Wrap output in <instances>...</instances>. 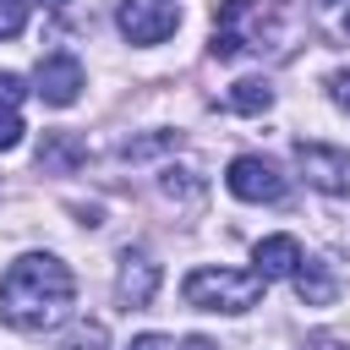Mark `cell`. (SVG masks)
I'll return each mask as SVG.
<instances>
[{
    "mask_svg": "<svg viewBox=\"0 0 350 350\" xmlns=\"http://www.w3.org/2000/svg\"><path fill=\"white\" fill-rule=\"evenodd\" d=\"M104 345H109L104 323H77V328L66 334V345H60V350H104Z\"/></svg>",
    "mask_w": 350,
    "mask_h": 350,
    "instance_id": "obj_15",
    "label": "cell"
},
{
    "mask_svg": "<svg viewBox=\"0 0 350 350\" xmlns=\"http://www.w3.org/2000/svg\"><path fill=\"white\" fill-rule=\"evenodd\" d=\"M295 164L301 175L328 191V197H350V148H328V142H295Z\"/></svg>",
    "mask_w": 350,
    "mask_h": 350,
    "instance_id": "obj_5",
    "label": "cell"
},
{
    "mask_svg": "<svg viewBox=\"0 0 350 350\" xmlns=\"http://www.w3.org/2000/svg\"><path fill=\"white\" fill-rule=\"evenodd\" d=\"M71 301H77V279L49 252L16 257L5 268V279H0V317L16 334H49V328H60L71 317Z\"/></svg>",
    "mask_w": 350,
    "mask_h": 350,
    "instance_id": "obj_1",
    "label": "cell"
},
{
    "mask_svg": "<svg viewBox=\"0 0 350 350\" xmlns=\"http://www.w3.org/2000/svg\"><path fill=\"white\" fill-rule=\"evenodd\" d=\"M257 279H290L295 273V262H301V246H295V235H268V241H257Z\"/></svg>",
    "mask_w": 350,
    "mask_h": 350,
    "instance_id": "obj_10",
    "label": "cell"
},
{
    "mask_svg": "<svg viewBox=\"0 0 350 350\" xmlns=\"http://www.w3.org/2000/svg\"><path fill=\"white\" fill-rule=\"evenodd\" d=\"M328 98H334L339 109H350V66H339V71L328 77Z\"/></svg>",
    "mask_w": 350,
    "mask_h": 350,
    "instance_id": "obj_18",
    "label": "cell"
},
{
    "mask_svg": "<svg viewBox=\"0 0 350 350\" xmlns=\"http://www.w3.org/2000/svg\"><path fill=\"white\" fill-rule=\"evenodd\" d=\"M33 93H38L44 104H55V109L77 104V93H82V66H77V55H44V60H38V77H33Z\"/></svg>",
    "mask_w": 350,
    "mask_h": 350,
    "instance_id": "obj_7",
    "label": "cell"
},
{
    "mask_svg": "<svg viewBox=\"0 0 350 350\" xmlns=\"http://www.w3.org/2000/svg\"><path fill=\"white\" fill-rule=\"evenodd\" d=\"M262 284L268 279H257L252 268H191L186 284H180V295L197 312H252L257 295H262Z\"/></svg>",
    "mask_w": 350,
    "mask_h": 350,
    "instance_id": "obj_3",
    "label": "cell"
},
{
    "mask_svg": "<svg viewBox=\"0 0 350 350\" xmlns=\"http://www.w3.org/2000/svg\"><path fill=\"white\" fill-rule=\"evenodd\" d=\"M290 284H295V295H301V306H328V301L339 295V284H334V273H328L323 262H312V257H301V262H295V273H290Z\"/></svg>",
    "mask_w": 350,
    "mask_h": 350,
    "instance_id": "obj_11",
    "label": "cell"
},
{
    "mask_svg": "<svg viewBox=\"0 0 350 350\" xmlns=\"http://www.w3.org/2000/svg\"><path fill=\"white\" fill-rule=\"evenodd\" d=\"M224 104H230L235 115H262V109L273 104V88H268L262 77H241V82L224 93Z\"/></svg>",
    "mask_w": 350,
    "mask_h": 350,
    "instance_id": "obj_12",
    "label": "cell"
},
{
    "mask_svg": "<svg viewBox=\"0 0 350 350\" xmlns=\"http://www.w3.org/2000/svg\"><path fill=\"white\" fill-rule=\"evenodd\" d=\"M82 159H88V142L77 131H44V142H38V170L44 175H71Z\"/></svg>",
    "mask_w": 350,
    "mask_h": 350,
    "instance_id": "obj_9",
    "label": "cell"
},
{
    "mask_svg": "<svg viewBox=\"0 0 350 350\" xmlns=\"http://www.w3.org/2000/svg\"><path fill=\"white\" fill-rule=\"evenodd\" d=\"M164 197H186V202H202V180L191 175V170H164Z\"/></svg>",
    "mask_w": 350,
    "mask_h": 350,
    "instance_id": "obj_14",
    "label": "cell"
},
{
    "mask_svg": "<svg viewBox=\"0 0 350 350\" xmlns=\"http://www.w3.org/2000/svg\"><path fill=\"white\" fill-rule=\"evenodd\" d=\"M153 295H159V262L142 257V252H126L120 257V279H115V301L126 312H142Z\"/></svg>",
    "mask_w": 350,
    "mask_h": 350,
    "instance_id": "obj_8",
    "label": "cell"
},
{
    "mask_svg": "<svg viewBox=\"0 0 350 350\" xmlns=\"http://www.w3.org/2000/svg\"><path fill=\"white\" fill-rule=\"evenodd\" d=\"M317 5H334V0H317Z\"/></svg>",
    "mask_w": 350,
    "mask_h": 350,
    "instance_id": "obj_24",
    "label": "cell"
},
{
    "mask_svg": "<svg viewBox=\"0 0 350 350\" xmlns=\"http://www.w3.org/2000/svg\"><path fill=\"white\" fill-rule=\"evenodd\" d=\"M44 5H66V0H44Z\"/></svg>",
    "mask_w": 350,
    "mask_h": 350,
    "instance_id": "obj_22",
    "label": "cell"
},
{
    "mask_svg": "<svg viewBox=\"0 0 350 350\" xmlns=\"http://www.w3.org/2000/svg\"><path fill=\"white\" fill-rule=\"evenodd\" d=\"M22 93H27V88H22V77H16V71H0V109H16V104H22Z\"/></svg>",
    "mask_w": 350,
    "mask_h": 350,
    "instance_id": "obj_17",
    "label": "cell"
},
{
    "mask_svg": "<svg viewBox=\"0 0 350 350\" xmlns=\"http://www.w3.org/2000/svg\"><path fill=\"white\" fill-rule=\"evenodd\" d=\"M16 142H22V120H16V109H0V153L16 148Z\"/></svg>",
    "mask_w": 350,
    "mask_h": 350,
    "instance_id": "obj_19",
    "label": "cell"
},
{
    "mask_svg": "<svg viewBox=\"0 0 350 350\" xmlns=\"http://www.w3.org/2000/svg\"><path fill=\"white\" fill-rule=\"evenodd\" d=\"M126 350H175V345H170L164 334H137V339H131Z\"/></svg>",
    "mask_w": 350,
    "mask_h": 350,
    "instance_id": "obj_20",
    "label": "cell"
},
{
    "mask_svg": "<svg viewBox=\"0 0 350 350\" xmlns=\"http://www.w3.org/2000/svg\"><path fill=\"white\" fill-rule=\"evenodd\" d=\"M224 186H230L241 202H284V175H279V164H273V159H257V153L230 159Z\"/></svg>",
    "mask_w": 350,
    "mask_h": 350,
    "instance_id": "obj_6",
    "label": "cell"
},
{
    "mask_svg": "<svg viewBox=\"0 0 350 350\" xmlns=\"http://www.w3.org/2000/svg\"><path fill=\"white\" fill-rule=\"evenodd\" d=\"M115 22H120L126 44H164L180 27V5L175 0H120Z\"/></svg>",
    "mask_w": 350,
    "mask_h": 350,
    "instance_id": "obj_4",
    "label": "cell"
},
{
    "mask_svg": "<svg viewBox=\"0 0 350 350\" xmlns=\"http://www.w3.org/2000/svg\"><path fill=\"white\" fill-rule=\"evenodd\" d=\"M284 38V5L279 0H219L213 11V60H235V55H262L279 49Z\"/></svg>",
    "mask_w": 350,
    "mask_h": 350,
    "instance_id": "obj_2",
    "label": "cell"
},
{
    "mask_svg": "<svg viewBox=\"0 0 350 350\" xmlns=\"http://www.w3.org/2000/svg\"><path fill=\"white\" fill-rule=\"evenodd\" d=\"M180 350H219V345H213V339H202V334H191V339H186Z\"/></svg>",
    "mask_w": 350,
    "mask_h": 350,
    "instance_id": "obj_21",
    "label": "cell"
},
{
    "mask_svg": "<svg viewBox=\"0 0 350 350\" xmlns=\"http://www.w3.org/2000/svg\"><path fill=\"white\" fill-rule=\"evenodd\" d=\"M27 22V0H0V38H16Z\"/></svg>",
    "mask_w": 350,
    "mask_h": 350,
    "instance_id": "obj_16",
    "label": "cell"
},
{
    "mask_svg": "<svg viewBox=\"0 0 350 350\" xmlns=\"http://www.w3.org/2000/svg\"><path fill=\"white\" fill-rule=\"evenodd\" d=\"M164 148H180V131H153V137H131L126 148H120V159H153V153H164Z\"/></svg>",
    "mask_w": 350,
    "mask_h": 350,
    "instance_id": "obj_13",
    "label": "cell"
},
{
    "mask_svg": "<svg viewBox=\"0 0 350 350\" xmlns=\"http://www.w3.org/2000/svg\"><path fill=\"white\" fill-rule=\"evenodd\" d=\"M345 33H350V11H345Z\"/></svg>",
    "mask_w": 350,
    "mask_h": 350,
    "instance_id": "obj_23",
    "label": "cell"
}]
</instances>
